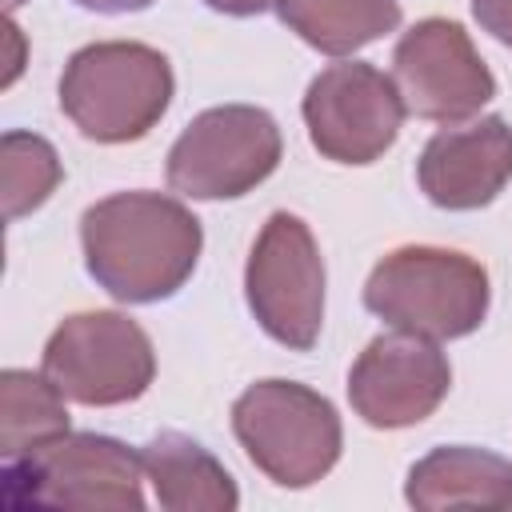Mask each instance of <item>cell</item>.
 <instances>
[{"label":"cell","mask_w":512,"mask_h":512,"mask_svg":"<svg viewBox=\"0 0 512 512\" xmlns=\"http://www.w3.org/2000/svg\"><path fill=\"white\" fill-rule=\"evenodd\" d=\"M88 276L120 304H156L176 296L200 260L204 228L172 196L116 192L80 216Z\"/></svg>","instance_id":"cell-1"},{"label":"cell","mask_w":512,"mask_h":512,"mask_svg":"<svg viewBox=\"0 0 512 512\" xmlns=\"http://www.w3.org/2000/svg\"><path fill=\"white\" fill-rule=\"evenodd\" d=\"M176 92L164 52L136 40H100L64 64L60 112L96 144H132L148 136Z\"/></svg>","instance_id":"cell-2"},{"label":"cell","mask_w":512,"mask_h":512,"mask_svg":"<svg viewBox=\"0 0 512 512\" xmlns=\"http://www.w3.org/2000/svg\"><path fill=\"white\" fill-rule=\"evenodd\" d=\"M492 284L480 260L456 248L408 244L388 252L364 280V308L400 332L460 340L488 316Z\"/></svg>","instance_id":"cell-3"},{"label":"cell","mask_w":512,"mask_h":512,"mask_svg":"<svg viewBox=\"0 0 512 512\" xmlns=\"http://www.w3.org/2000/svg\"><path fill=\"white\" fill-rule=\"evenodd\" d=\"M232 432L248 460L280 488H312L344 448L340 412L296 380H256L232 404Z\"/></svg>","instance_id":"cell-4"},{"label":"cell","mask_w":512,"mask_h":512,"mask_svg":"<svg viewBox=\"0 0 512 512\" xmlns=\"http://www.w3.org/2000/svg\"><path fill=\"white\" fill-rule=\"evenodd\" d=\"M0 480L8 508L140 512L148 476L128 444L100 432H64L20 460H4Z\"/></svg>","instance_id":"cell-5"},{"label":"cell","mask_w":512,"mask_h":512,"mask_svg":"<svg viewBox=\"0 0 512 512\" xmlns=\"http://www.w3.org/2000/svg\"><path fill=\"white\" fill-rule=\"evenodd\" d=\"M284 152L280 124L256 104H220L192 116L168 148V188L188 200H236L264 184Z\"/></svg>","instance_id":"cell-6"},{"label":"cell","mask_w":512,"mask_h":512,"mask_svg":"<svg viewBox=\"0 0 512 512\" xmlns=\"http://www.w3.org/2000/svg\"><path fill=\"white\" fill-rule=\"evenodd\" d=\"M40 368L72 404L112 408L148 392L156 380V352L132 316L96 308L56 324Z\"/></svg>","instance_id":"cell-7"},{"label":"cell","mask_w":512,"mask_h":512,"mask_svg":"<svg viewBox=\"0 0 512 512\" xmlns=\"http://www.w3.org/2000/svg\"><path fill=\"white\" fill-rule=\"evenodd\" d=\"M244 296L256 324L284 348L308 352L324 328V260L312 228L272 212L244 264Z\"/></svg>","instance_id":"cell-8"},{"label":"cell","mask_w":512,"mask_h":512,"mask_svg":"<svg viewBox=\"0 0 512 512\" xmlns=\"http://www.w3.org/2000/svg\"><path fill=\"white\" fill-rule=\"evenodd\" d=\"M308 140L324 160L336 164H372L380 160L404 124V100L396 80L364 60L328 64L304 92Z\"/></svg>","instance_id":"cell-9"},{"label":"cell","mask_w":512,"mask_h":512,"mask_svg":"<svg viewBox=\"0 0 512 512\" xmlns=\"http://www.w3.org/2000/svg\"><path fill=\"white\" fill-rule=\"evenodd\" d=\"M392 80L404 108L432 124H464L496 96V76L472 36L444 16L416 20L396 40Z\"/></svg>","instance_id":"cell-10"},{"label":"cell","mask_w":512,"mask_h":512,"mask_svg":"<svg viewBox=\"0 0 512 512\" xmlns=\"http://www.w3.org/2000/svg\"><path fill=\"white\" fill-rule=\"evenodd\" d=\"M452 388V364L436 340L416 332H384L368 340L348 372L352 412L372 428H412L428 420Z\"/></svg>","instance_id":"cell-11"},{"label":"cell","mask_w":512,"mask_h":512,"mask_svg":"<svg viewBox=\"0 0 512 512\" xmlns=\"http://www.w3.org/2000/svg\"><path fill=\"white\" fill-rule=\"evenodd\" d=\"M420 192L448 212L492 204L512 180V128L504 116H480L440 128L416 160Z\"/></svg>","instance_id":"cell-12"},{"label":"cell","mask_w":512,"mask_h":512,"mask_svg":"<svg viewBox=\"0 0 512 512\" xmlns=\"http://www.w3.org/2000/svg\"><path fill=\"white\" fill-rule=\"evenodd\" d=\"M404 500L420 512L444 508H512V460L472 448V444H444L420 456L408 468Z\"/></svg>","instance_id":"cell-13"},{"label":"cell","mask_w":512,"mask_h":512,"mask_svg":"<svg viewBox=\"0 0 512 512\" xmlns=\"http://www.w3.org/2000/svg\"><path fill=\"white\" fill-rule=\"evenodd\" d=\"M156 504L168 512H232L240 504L228 468L192 436L160 432L140 448Z\"/></svg>","instance_id":"cell-14"},{"label":"cell","mask_w":512,"mask_h":512,"mask_svg":"<svg viewBox=\"0 0 512 512\" xmlns=\"http://www.w3.org/2000/svg\"><path fill=\"white\" fill-rule=\"evenodd\" d=\"M276 12L324 56H352L400 28V0H280Z\"/></svg>","instance_id":"cell-15"},{"label":"cell","mask_w":512,"mask_h":512,"mask_svg":"<svg viewBox=\"0 0 512 512\" xmlns=\"http://www.w3.org/2000/svg\"><path fill=\"white\" fill-rule=\"evenodd\" d=\"M64 392L40 372L4 368L0 372V456L20 460L48 440L68 432Z\"/></svg>","instance_id":"cell-16"},{"label":"cell","mask_w":512,"mask_h":512,"mask_svg":"<svg viewBox=\"0 0 512 512\" xmlns=\"http://www.w3.org/2000/svg\"><path fill=\"white\" fill-rule=\"evenodd\" d=\"M64 180L56 148L36 132H4L0 140V184H4V220L36 212Z\"/></svg>","instance_id":"cell-17"},{"label":"cell","mask_w":512,"mask_h":512,"mask_svg":"<svg viewBox=\"0 0 512 512\" xmlns=\"http://www.w3.org/2000/svg\"><path fill=\"white\" fill-rule=\"evenodd\" d=\"M472 16L492 40L512 48V0H472Z\"/></svg>","instance_id":"cell-18"},{"label":"cell","mask_w":512,"mask_h":512,"mask_svg":"<svg viewBox=\"0 0 512 512\" xmlns=\"http://www.w3.org/2000/svg\"><path fill=\"white\" fill-rule=\"evenodd\" d=\"M204 4L224 16H260L268 8H280V0H204Z\"/></svg>","instance_id":"cell-19"},{"label":"cell","mask_w":512,"mask_h":512,"mask_svg":"<svg viewBox=\"0 0 512 512\" xmlns=\"http://www.w3.org/2000/svg\"><path fill=\"white\" fill-rule=\"evenodd\" d=\"M76 4L88 8V12H140L152 0H76Z\"/></svg>","instance_id":"cell-20"},{"label":"cell","mask_w":512,"mask_h":512,"mask_svg":"<svg viewBox=\"0 0 512 512\" xmlns=\"http://www.w3.org/2000/svg\"><path fill=\"white\" fill-rule=\"evenodd\" d=\"M20 4H24V0H4V8H8V16H12V12L20 8Z\"/></svg>","instance_id":"cell-21"}]
</instances>
